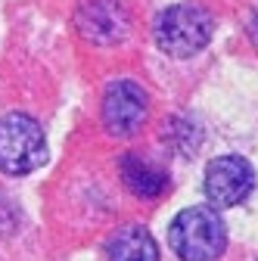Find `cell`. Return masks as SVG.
Masks as SVG:
<instances>
[{"mask_svg": "<svg viewBox=\"0 0 258 261\" xmlns=\"http://www.w3.org/2000/svg\"><path fill=\"white\" fill-rule=\"evenodd\" d=\"M78 31L93 44H115L127 35V10L121 0H81L75 10Z\"/></svg>", "mask_w": 258, "mask_h": 261, "instance_id": "8992f818", "label": "cell"}, {"mask_svg": "<svg viewBox=\"0 0 258 261\" xmlns=\"http://www.w3.org/2000/svg\"><path fill=\"white\" fill-rule=\"evenodd\" d=\"M255 187V171L243 155H218L205 168V196L218 208L240 205Z\"/></svg>", "mask_w": 258, "mask_h": 261, "instance_id": "5b68a950", "label": "cell"}, {"mask_svg": "<svg viewBox=\"0 0 258 261\" xmlns=\"http://www.w3.org/2000/svg\"><path fill=\"white\" fill-rule=\"evenodd\" d=\"M44 162H47V140L35 118L22 112L0 118V171L19 177L41 168Z\"/></svg>", "mask_w": 258, "mask_h": 261, "instance_id": "7a4b0ae2", "label": "cell"}, {"mask_svg": "<svg viewBox=\"0 0 258 261\" xmlns=\"http://www.w3.org/2000/svg\"><path fill=\"white\" fill-rule=\"evenodd\" d=\"M212 28H215V22L202 7L177 4V7H168L156 19V44L168 56L187 59L212 41Z\"/></svg>", "mask_w": 258, "mask_h": 261, "instance_id": "3957f363", "label": "cell"}, {"mask_svg": "<svg viewBox=\"0 0 258 261\" xmlns=\"http://www.w3.org/2000/svg\"><path fill=\"white\" fill-rule=\"evenodd\" d=\"M168 243L184 261H218L227 249V224L221 221L218 208L193 205L171 221Z\"/></svg>", "mask_w": 258, "mask_h": 261, "instance_id": "6da1fadb", "label": "cell"}, {"mask_svg": "<svg viewBox=\"0 0 258 261\" xmlns=\"http://www.w3.org/2000/svg\"><path fill=\"white\" fill-rule=\"evenodd\" d=\"M106 255L109 261H159V246L146 227L131 224V227H121L109 240Z\"/></svg>", "mask_w": 258, "mask_h": 261, "instance_id": "ba28073f", "label": "cell"}, {"mask_svg": "<svg viewBox=\"0 0 258 261\" xmlns=\"http://www.w3.org/2000/svg\"><path fill=\"white\" fill-rule=\"evenodd\" d=\"M149 115V96L134 81H115L103 96V124L115 137H134Z\"/></svg>", "mask_w": 258, "mask_h": 261, "instance_id": "277c9868", "label": "cell"}, {"mask_svg": "<svg viewBox=\"0 0 258 261\" xmlns=\"http://www.w3.org/2000/svg\"><path fill=\"white\" fill-rule=\"evenodd\" d=\"M118 171H121L124 187L140 199H159L168 190V174L162 168H156L152 162L140 159L137 152H124L118 162Z\"/></svg>", "mask_w": 258, "mask_h": 261, "instance_id": "52a82bcc", "label": "cell"}]
</instances>
